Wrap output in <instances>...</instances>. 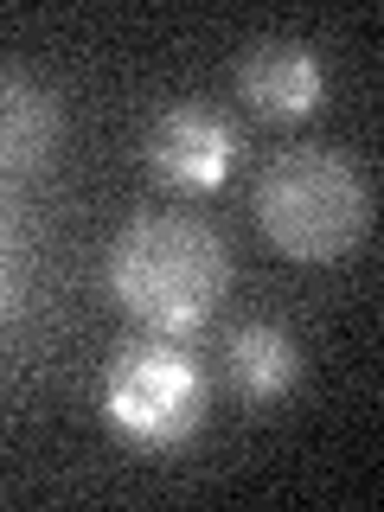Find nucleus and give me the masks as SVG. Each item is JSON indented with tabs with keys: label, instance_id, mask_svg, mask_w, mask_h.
Wrapping results in <instances>:
<instances>
[{
	"label": "nucleus",
	"instance_id": "4",
	"mask_svg": "<svg viewBox=\"0 0 384 512\" xmlns=\"http://www.w3.org/2000/svg\"><path fill=\"white\" fill-rule=\"evenodd\" d=\"M237 154V128L199 103H180L148 128V167L167 186H218Z\"/></svg>",
	"mask_w": 384,
	"mask_h": 512
},
{
	"label": "nucleus",
	"instance_id": "2",
	"mask_svg": "<svg viewBox=\"0 0 384 512\" xmlns=\"http://www.w3.org/2000/svg\"><path fill=\"white\" fill-rule=\"evenodd\" d=\"M256 224L295 263H340L372 231V192L365 173L340 148H288L256 173Z\"/></svg>",
	"mask_w": 384,
	"mask_h": 512
},
{
	"label": "nucleus",
	"instance_id": "1",
	"mask_svg": "<svg viewBox=\"0 0 384 512\" xmlns=\"http://www.w3.org/2000/svg\"><path fill=\"white\" fill-rule=\"evenodd\" d=\"M109 288L135 308L148 327L180 333L199 327L231 288V250L205 218L192 212H148L128 218L109 244Z\"/></svg>",
	"mask_w": 384,
	"mask_h": 512
},
{
	"label": "nucleus",
	"instance_id": "7",
	"mask_svg": "<svg viewBox=\"0 0 384 512\" xmlns=\"http://www.w3.org/2000/svg\"><path fill=\"white\" fill-rule=\"evenodd\" d=\"M295 372H301V352L282 327H237L231 333V378L250 404L282 397L288 384H295Z\"/></svg>",
	"mask_w": 384,
	"mask_h": 512
},
{
	"label": "nucleus",
	"instance_id": "5",
	"mask_svg": "<svg viewBox=\"0 0 384 512\" xmlns=\"http://www.w3.org/2000/svg\"><path fill=\"white\" fill-rule=\"evenodd\" d=\"M237 90L263 116H301L320 96V58L301 39H256L237 64Z\"/></svg>",
	"mask_w": 384,
	"mask_h": 512
},
{
	"label": "nucleus",
	"instance_id": "6",
	"mask_svg": "<svg viewBox=\"0 0 384 512\" xmlns=\"http://www.w3.org/2000/svg\"><path fill=\"white\" fill-rule=\"evenodd\" d=\"M64 135V109L45 84H26V77H7V109H0V148H7V173L39 167L45 154L58 148Z\"/></svg>",
	"mask_w": 384,
	"mask_h": 512
},
{
	"label": "nucleus",
	"instance_id": "3",
	"mask_svg": "<svg viewBox=\"0 0 384 512\" xmlns=\"http://www.w3.org/2000/svg\"><path fill=\"white\" fill-rule=\"evenodd\" d=\"M109 423L148 448L180 442L199 423V372L160 340L122 346L109 365Z\"/></svg>",
	"mask_w": 384,
	"mask_h": 512
}]
</instances>
